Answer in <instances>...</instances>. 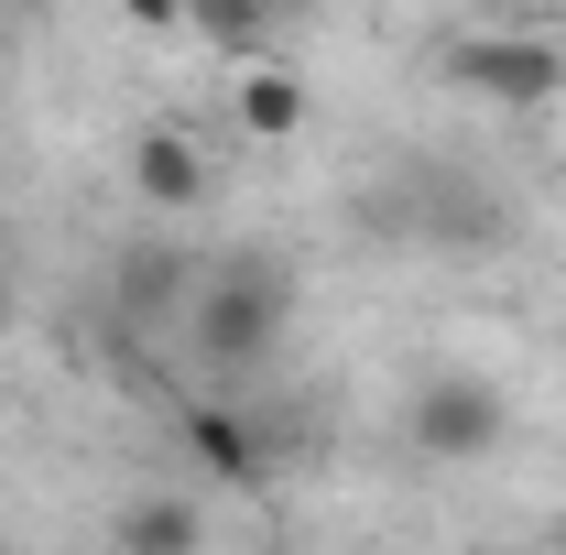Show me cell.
<instances>
[{
	"label": "cell",
	"mask_w": 566,
	"mask_h": 555,
	"mask_svg": "<svg viewBox=\"0 0 566 555\" xmlns=\"http://www.w3.org/2000/svg\"><path fill=\"white\" fill-rule=\"evenodd\" d=\"M175 327H186V359L208 381H251L283 348V327H294V262H273V251H218Z\"/></svg>",
	"instance_id": "6da1fadb"
},
{
	"label": "cell",
	"mask_w": 566,
	"mask_h": 555,
	"mask_svg": "<svg viewBox=\"0 0 566 555\" xmlns=\"http://www.w3.org/2000/svg\"><path fill=\"white\" fill-rule=\"evenodd\" d=\"M403 436H415V458H436V469H480L501 436H512V404H501L491 370H424L415 404H403Z\"/></svg>",
	"instance_id": "7a4b0ae2"
},
{
	"label": "cell",
	"mask_w": 566,
	"mask_h": 555,
	"mask_svg": "<svg viewBox=\"0 0 566 555\" xmlns=\"http://www.w3.org/2000/svg\"><path fill=\"white\" fill-rule=\"evenodd\" d=\"M447 87H469V98H491V109H556L566 98V55L545 33H469V44H447Z\"/></svg>",
	"instance_id": "3957f363"
},
{
	"label": "cell",
	"mask_w": 566,
	"mask_h": 555,
	"mask_svg": "<svg viewBox=\"0 0 566 555\" xmlns=\"http://www.w3.org/2000/svg\"><path fill=\"white\" fill-rule=\"evenodd\" d=\"M197 273H208V262H197L186 240H164V229L120 240V251H109V283H98V294H109V327H175L186 294H197Z\"/></svg>",
	"instance_id": "277c9868"
},
{
	"label": "cell",
	"mask_w": 566,
	"mask_h": 555,
	"mask_svg": "<svg viewBox=\"0 0 566 555\" xmlns=\"http://www.w3.org/2000/svg\"><path fill=\"white\" fill-rule=\"evenodd\" d=\"M132 197H142V208H208V197H218V164L197 153V132L153 121V132L132 142Z\"/></svg>",
	"instance_id": "5b68a950"
},
{
	"label": "cell",
	"mask_w": 566,
	"mask_h": 555,
	"mask_svg": "<svg viewBox=\"0 0 566 555\" xmlns=\"http://www.w3.org/2000/svg\"><path fill=\"white\" fill-rule=\"evenodd\" d=\"M175 447H186L218 490H251V480H262V436L229 415V404H175Z\"/></svg>",
	"instance_id": "8992f818"
},
{
	"label": "cell",
	"mask_w": 566,
	"mask_h": 555,
	"mask_svg": "<svg viewBox=\"0 0 566 555\" xmlns=\"http://www.w3.org/2000/svg\"><path fill=\"white\" fill-rule=\"evenodd\" d=\"M229 121H240L251 142H294V132H305V76H294V66H273V55H240Z\"/></svg>",
	"instance_id": "52a82bcc"
},
{
	"label": "cell",
	"mask_w": 566,
	"mask_h": 555,
	"mask_svg": "<svg viewBox=\"0 0 566 555\" xmlns=\"http://www.w3.org/2000/svg\"><path fill=\"white\" fill-rule=\"evenodd\" d=\"M109 534H120V555H197L208 545V512L197 501H132Z\"/></svg>",
	"instance_id": "ba28073f"
},
{
	"label": "cell",
	"mask_w": 566,
	"mask_h": 555,
	"mask_svg": "<svg viewBox=\"0 0 566 555\" xmlns=\"http://www.w3.org/2000/svg\"><path fill=\"white\" fill-rule=\"evenodd\" d=\"M186 33H197V44H218V55H262L273 0H186Z\"/></svg>",
	"instance_id": "9c48e42d"
},
{
	"label": "cell",
	"mask_w": 566,
	"mask_h": 555,
	"mask_svg": "<svg viewBox=\"0 0 566 555\" xmlns=\"http://www.w3.org/2000/svg\"><path fill=\"white\" fill-rule=\"evenodd\" d=\"M424 229L480 251V240H501V197H491V186H436V218H424Z\"/></svg>",
	"instance_id": "30bf717a"
},
{
	"label": "cell",
	"mask_w": 566,
	"mask_h": 555,
	"mask_svg": "<svg viewBox=\"0 0 566 555\" xmlns=\"http://www.w3.org/2000/svg\"><path fill=\"white\" fill-rule=\"evenodd\" d=\"M109 11H120L132 33H153V44H164V33H186V0H109Z\"/></svg>",
	"instance_id": "8fae6325"
},
{
	"label": "cell",
	"mask_w": 566,
	"mask_h": 555,
	"mask_svg": "<svg viewBox=\"0 0 566 555\" xmlns=\"http://www.w3.org/2000/svg\"><path fill=\"white\" fill-rule=\"evenodd\" d=\"M11 305H22V283H11V262H0V327H11Z\"/></svg>",
	"instance_id": "7c38bea8"
},
{
	"label": "cell",
	"mask_w": 566,
	"mask_h": 555,
	"mask_svg": "<svg viewBox=\"0 0 566 555\" xmlns=\"http://www.w3.org/2000/svg\"><path fill=\"white\" fill-rule=\"evenodd\" d=\"M0 11H44V0H0Z\"/></svg>",
	"instance_id": "4fadbf2b"
}]
</instances>
